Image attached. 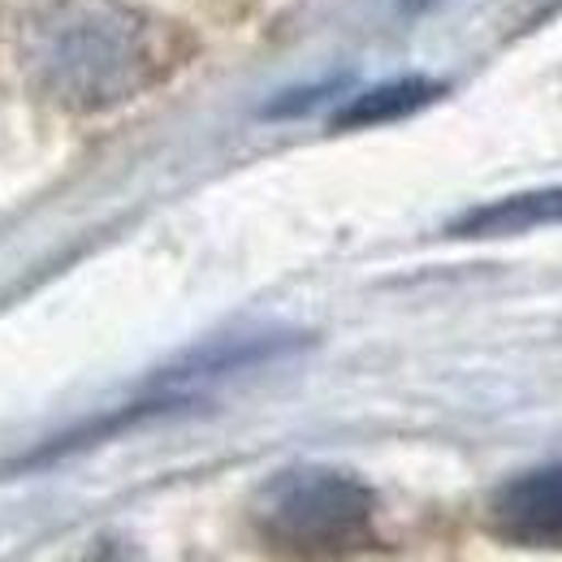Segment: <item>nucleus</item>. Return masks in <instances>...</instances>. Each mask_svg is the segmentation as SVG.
Returning <instances> with one entry per match:
<instances>
[{
  "label": "nucleus",
  "mask_w": 562,
  "mask_h": 562,
  "mask_svg": "<svg viewBox=\"0 0 562 562\" xmlns=\"http://www.w3.org/2000/svg\"><path fill=\"white\" fill-rule=\"evenodd\" d=\"M251 528L278 559H351L376 546V493L342 468H285L256 493Z\"/></svg>",
  "instance_id": "f03ea898"
},
{
  "label": "nucleus",
  "mask_w": 562,
  "mask_h": 562,
  "mask_svg": "<svg viewBox=\"0 0 562 562\" xmlns=\"http://www.w3.org/2000/svg\"><path fill=\"white\" fill-rule=\"evenodd\" d=\"M403 4V13H424V9H432L437 0H398Z\"/></svg>",
  "instance_id": "423d86ee"
},
{
  "label": "nucleus",
  "mask_w": 562,
  "mask_h": 562,
  "mask_svg": "<svg viewBox=\"0 0 562 562\" xmlns=\"http://www.w3.org/2000/svg\"><path fill=\"white\" fill-rule=\"evenodd\" d=\"M497 541L519 550H562V463H546L497 485L485 510Z\"/></svg>",
  "instance_id": "7ed1b4c3"
},
{
  "label": "nucleus",
  "mask_w": 562,
  "mask_h": 562,
  "mask_svg": "<svg viewBox=\"0 0 562 562\" xmlns=\"http://www.w3.org/2000/svg\"><path fill=\"white\" fill-rule=\"evenodd\" d=\"M441 95V82L432 78H394V82H376L372 91L355 95L351 104L338 113V126H381V122H398L407 113H420L424 104H432Z\"/></svg>",
  "instance_id": "39448f33"
},
{
  "label": "nucleus",
  "mask_w": 562,
  "mask_h": 562,
  "mask_svg": "<svg viewBox=\"0 0 562 562\" xmlns=\"http://www.w3.org/2000/svg\"><path fill=\"white\" fill-rule=\"evenodd\" d=\"M546 225H562V187H532L463 212L450 221V238H515Z\"/></svg>",
  "instance_id": "20e7f679"
},
{
  "label": "nucleus",
  "mask_w": 562,
  "mask_h": 562,
  "mask_svg": "<svg viewBox=\"0 0 562 562\" xmlns=\"http://www.w3.org/2000/svg\"><path fill=\"white\" fill-rule=\"evenodd\" d=\"M26 66L66 109H109L173 66L169 31L122 0H48L26 26Z\"/></svg>",
  "instance_id": "f257e3e1"
}]
</instances>
